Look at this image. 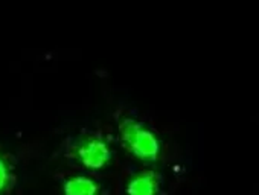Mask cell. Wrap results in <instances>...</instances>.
Segmentation results:
<instances>
[{"instance_id": "6da1fadb", "label": "cell", "mask_w": 259, "mask_h": 195, "mask_svg": "<svg viewBox=\"0 0 259 195\" xmlns=\"http://www.w3.org/2000/svg\"><path fill=\"white\" fill-rule=\"evenodd\" d=\"M60 153L69 169L87 172L99 178L110 175L117 163L116 140L102 130L81 128L66 136Z\"/></svg>"}, {"instance_id": "7a4b0ae2", "label": "cell", "mask_w": 259, "mask_h": 195, "mask_svg": "<svg viewBox=\"0 0 259 195\" xmlns=\"http://www.w3.org/2000/svg\"><path fill=\"white\" fill-rule=\"evenodd\" d=\"M116 143L119 148L139 165L159 166L163 154L160 133L145 118L136 112L120 110L114 116Z\"/></svg>"}, {"instance_id": "277c9868", "label": "cell", "mask_w": 259, "mask_h": 195, "mask_svg": "<svg viewBox=\"0 0 259 195\" xmlns=\"http://www.w3.org/2000/svg\"><path fill=\"white\" fill-rule=\"evenodd\" d=\"M55 180L60 195H107L102 178L87 172L69 169L60 172Z\"/></svg>"}, {"instance_id": "5b68a950", "label": "cell", "mask_w": 259, "mask_h": 195, "mask_svg": "<svg viewBox=\"0 0 259 195\" xmlns=\"http://www.w3.org/2000/svg\"><path fill=\"white\" fill-rule=\"evenodd\" d=\"M20 165L16 153L0 140V195H13L19 186Z\"/></svg>"}, {"instance_id": "3957f363", "label": "cell", "mask_w": 259, "mask_h": 195, "mask_svg": "<svg viewBox=\"0 0 259 195\" xmlns=\"http://www.w3.org/2000/svg\"><path fill=\"white\" fill-rule=\"evenodd\" d=\"M120 195H165V175L159 166L138 165L122 177Z\"/></svg>"}]
</instances>
